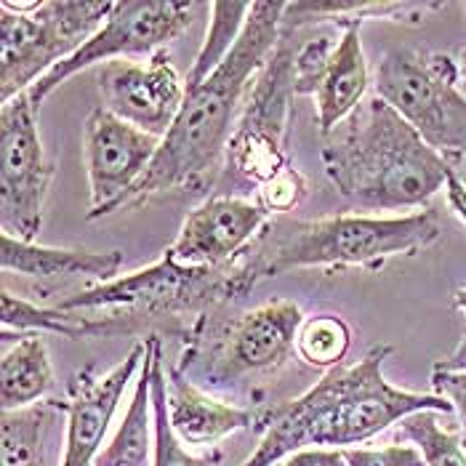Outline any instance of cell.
Wrapping results in <instances>:
<instances>
[{
    "mask_svg": "<svg viewBox=\"0 0 466 466\" xmlns=\"http://www.w3.org/2000/svg\"><path fill=\"white\" fill-rule=\"evenodd\" d=\"M288 3L264 0L253 3L246 30L227 56V62L198 88L187 91L171 131L163 137L160 149L142 181L112 206L86 214L88 221L123 211H137L157 195L195 189L211 181L240 123L253 80L264 70L267 59L280 43V27Z\"/></svg>",
    "mask_w": 466,
    "mask_h": 466,
    "instance_id": "1",
    "label": "cell"
},
{
    "mask_svg": "<svg viewBox=\"0 0 466 466\" xmlns=\"http://www.w3.org/2000/svg\"><path fill=\"white\" fill-rule=\"evenodd\" d=\"M392 347L379 344L355 365H339L301 397L288 400L264 416V431L243 466H275L307 448H352L413 413H453L440 395L392 387L384 362Z\"/></svg>",
    "mask_w": 466,
    "mask_h": 466,
    "instance_id": "2",
    "label": "cell"
},
{
    "mask_svg": "<svg viewBox=\"0 0 466 466\" xmlns=\"http://www.w3.org/2000/svg\"><path fill=\"white\" fill-rule=\"evenodd\" d=\"M325 177L365 211L424 208L453 168L376 94L323 137Z\"/></svg>",
    "mask_w": 466,
    "mask_h": 466,
    "instance_id": "3",
    "label": "cell"
},
{
    "mask_svg": "<svg viewBox=\"0 0 466 466\" xmlns=\"http://www.w3.org/2000/svg\"><path fill=\"white\" fill-rule=\"evenodd\" d=\"M440 214L424 208L408 216L339 214L315 221L278 218L267 224L243 264L229 272V293L240 296L258 280L312 267H384L392 256H413L440 240Z\"/></svg>",
    "mask_w": 466,
    "mask_h": 466,
    "instance_id": "4",
    "label": "cell"
},
{
    "mask_svg": "<svg viewBox=\"0 0 466 466\" xmlns=\"http://www.w3.org/2000/svg\"><path fill=\"white\" fill-rule=\"evenodd\" d=\"M459 62L413 48L390 51L373 72L384 99L453 168H466V96L459 91Z\"/></svg>",
    "mask_w": 466,
    "mask_h": 466,
    "instance_id": "5",
    "label": "cell"
},
{
    "mask_svg": "<svg viewBox=\"0 0 466 466\" xmlns=\"http://www.w3.org/2000/svg\"><path fill=\"white\" fill-rule=\"evenodd\" d=\"M115 3L40 0L35 11L0 8V105L27 94L99 33Z\"/></svg>",
    "mask_w": 466,
    "mask_h": 466,
    "instance_id": "6",
    "label": "cell"
},
{
    "mask_svg": "<svg viewBox=\"0 0 466 466\" xmlns=\"http://www.w3.org/2000/svg\"><path fill=\"white\" fill-rule=\"evenodd\" d=\"M198 3L187 0H123L115 3L107 22L91 35L70 59L59 62L43 80L27 91L33 105L40 107L75 72L99 67L128 56H155L192 25Z\"/></svg>",
    "mask_w": 466,
    "mask_h": 466,
    "instance_id": "7",
    "label": "cell"
},
{
    "mask_svg": "<svg viewBox=\"0 0 466 466\" xmlns=\"http://www.w3.org/2000/svg\"><path fill=\"white\" fill-rule=\"evenodd\" d=\"M293 96V51L280 46L253 80L251 94L227 149V171L243 184L264 187L288 171L286 134Z\"/></svg>",
    "mask_w": 466,
    "mask_h": 466,
    "instance_id": "8",
    "label": "cell"
},
{
    "mask_svg": "<svg viewBox=\"0 0 466 466\" xmlns=\"http://www.w3.org/2000/svg\"><path fill=\"white\" fill-rule=\"evenodd\" d=\"M54 181V163L46 157L37 107L30 94L0 105V221L3 235L35 243L43 208Z\"/></svg>",
    "mask_w": 466,
    "mask_h": 466,
    "instance_id": "9",
    "label": "cell"
},
{
    "mask_svg": "<svg viewBox=\"0 0 466 466\" xmlns=\"http://www.w3.org/2000/svg\"><path fill=\"white\" fill-rule=\"evenodd\" d=\"M96 86L102 107L160 142L171 131L187 99L184 80L166 51H157L147 62L115 59L99 65Z\"/></svg>",
    "mask_w": 466,
    "mask_h": 466,
    "instance_id": "10",
    "label": "cell"
},
{
    "mask_svg": "<svg viewBox=\"0 0 466 466\" xmlns=\"http://www.w3.org/2000/svg\"><path fill=\"white\" fill-rule=\"evenodd\" d=\"M267 224L269 211L258 200L211 195L187 214L166 258L184 269H218L248 251Z\"/></svg>",
    "mask_w": 466,
    "mask_h": 466,
    "instance_id": "11",
    "label": "cell"
},
{
    "mask_svg": "<svg viewBox=\"0 0 466 466\" xmlns=\"http://www.w3.org/2000/svg\"><path fill=\"white\" fill-rule=\"evenodd\" d=\"M157 149V137L134 128L131 123L115 117L109 109H91L83 123V157L91 184L88 214L107 208L126 192H131L149 171Z\"/></svg>",
    "mask_w": 466,
    "mask_h": 466,
    "instance_id": "12",
    "label": "cell"
},
{
    "mask_svg": "<svg viewBox=\"0 0 466 466\" xmlns=\"http://www.w3.org/2000/svg\"><path fill=\"white\" fill-rule=\"evenodd\" d=\"M304 320L301 307L290 299H275L243 315L229 325L227 339L208 368L211 384H229L280 368L293 355Z\"/></svg>",
    "mask_w": 466,
    "mask_h": 466,
    "instance_id": "13",
    "label": "cell"
},
{
    "mask_svg": "<svg viewBox=\"0 0 466 466\" xmlns=\"http://www.w3.org/2000/svg\"><path fill=\"white\" fill-rule=\"evenodd\" d=\"M147 358V344H137L105 376H80L70 387L67 402V434H65V456L59 466H94L112 416L126 395L137 370H142Z\"/></svg>",
    "mask_w": 466,
    "mask_h": 466,
    "instance_id": "14",
    "label": "cell"
},
{
    "mask_svg": "<svg viewBox=\"0 0 466 466\" xmlns=\"http://www.w3.org/2000/svg\"><path fill=\"white\" fill-rule=\"evenodd\" d=\"M168 416L181 442L195 448H216L224 437L253 424L251 410L216 400L179 370H168Z\"/></svg>",
    "mask_w": 466,
    "mask_h": 466,
    "instance_id": "15",
    "label": "cell"
},
{
    "mask_svg": "<svg viewBox=\"0 0 466 466\" xmlns=\"http://www.w3.org/2000/svg\"><path fill=\"white\" fill-rule=\"evenodd\" d=\"M0 267L25 278H94L99 283H112L123 269V253L51 248L0 235Z\"/></svg>",
    "mask_w": 466,
    "mask_h": 466,
    "instance_id": "16",
    "label": "cell"
},
{
    "mask_svg": "<svg viewBox=\"0 0 466 466\" xmlns=\"http://www.w3.org/2000/svg\"><path fill=\"white\" fill-rule=\"evenodd\" d=\"M368 86H370V70L365 62L360 27H344V33L336 43L330 67L315 94L318 126L323 137H328L333 128H339L365 102Z\"/></svg>",
    "mask_w": 466,
    "mask_h": 466,
    "instance_id": "17",
    "label": "cell"
},
{
    "mask_svg": "<svg viewBox=\"0 0 466 466\" xmlns=\"http://www.w3.org/2000/svg\"><path fill=\"white\" fill-rule=\"evenodd\" d=\"M440 3H410V0H299L288 3L283 25L307 27L315 22H336L344 27H360L362 22H402V25H421L431 11H440Z\"/></svg>",
    "mask_w": 466,
    "mask_h": 466,
    "instance_id": "18",
    "label": "cell"
},
{
    "mask_svg": "<svg viewBox=\"0 0 466 466\" xmlns=\"http://www.w3.org/2000/svg\"><path fill=\"white\" fill-rule=\"evenodd\" d=\"M54 387V365L43 336L30 333L5 350L0 360V405L3 410H22L37 405Z\"/></svg>",
    "mask_w": 466,
    "mask_h": 466,
    "instance_id": "19",
    "label": "cell"
},
{
    "mask_svg": "<svg viewBox=\"0 0 466 466\" xmlns=\"http://www.w3.org/2000/svg\"><path fill=\"white\" fill-rule=\"evenodd\" d=\"M0 320H3V336L59 333L65 339H88V336H115L120 330H128V325L115 320V318L91 323L86 318L70 315L62 307H56V309L37 307L22 296H14L11 290L0 293Z\"/></svg>",
    "mask_w": 466,
    "mask_h": 466,
    "instance_id": "20",
    "label": "cell"
},
{
    "mask_svg": "<svg viewBox=\"0 0 466 466\" xmlns=\"http://www.w3.org/2000/svg\"><path fill=\"white\" fill-rule=\"evenodd\" d=\"M147 362H149V387H152V416H155V451L152 466H218L221 451L211 448L203 456H192L179 434L171 427L168 416V370L163 362V344L157 336H149L147 341Z\"/></svg>",
    "mask_w": 466,
    "mask_h": 466,
    "instance_id": "21",
    "label": "cell"
},
{
    "mask_svg": "<svg viewBox=\"0 0 466 466\" xmlns=\"http://www.w3.org/2000/svg\"><path fill=\"white\" fill-rule=\"evenodd\" d=\"M152 451H155V416H152L149 362L144 358L128 410L120 427L109 437L107 445L102 448L94 466H149Z\"/></svg>",
    "mask_w": 466,
    "mask_h": 466,
    "instance_id": "22",
    "label": "cell"
},
{
    "mask_svg": "<svg viewBox=\"0 0 466 466\" xmlns=\"http://www.w3.org/2000/svg\"><path fill=\"white\" fill-rule=\"evenodd\" d=\"M56 405L37 402L22 410H3L0 419V466H43L46 440Z\"/></svg>",
    "mask_w": 466,
    "mask_h": 466,
    "instance_id": "23",
    "label": "cell"
},
{
    "mask_svg": "<svg viewBox=\"0 0 466 466\" xmlns=\"http://www.w3.org/2000/svg\"><path fill=\"white\" fill-rule=\"evenodd\" d=\"M251 8L253 3H211V25L192 67L187 72V80H184L187 91L203 86L227 62V56L232 54V48L238 46V40L246 30Z\"/></svg>",
    "mask_w": 466,
    "mask_h": 466,
    "instance_id": "24",
    "label": "cell"
},
{
    "mask_svg": "<svg viewBox=\"0 0 466 466\" xmlns=\"http://www.w3.org/2000/svg\"><path fill=\"white\" fill-rule=\"evenodd\" d=\"M350 347H352V330L339 315L307 318L296 341L299 358L312 368H328V370L344 365Z\"/></svg>",
    "mask_w": 466,
    "mask_h": 466,
    "instance_id": "25",
    "label": "cell"
},
{
    "mask_svg": "<svg viewBox=\"0 0 466 466\" xmlns=\"http://www.w3.org/2000/svg\"><path fill=\"white\" fill-rule=\"evenodd\" d=\"M440 413L424 410L402 419L397 424V434L413 442L427 466H466V451L461 437L456 431L440 427Z\"/></svg>",
    "mask_w": 466,
    "mask_h": 466,
    "instance_id": "26",
    "label": "cell"
},
{
    "mask_svg": "<svg viewBox=\"0 0 466 466\" xmlns=\"http://www.w3.org/2000/svg\"><path fill=\"white\" fill-rule=\"evenodd\" d=\"M336 43L330 35H320L315 40H307L296 54H293V94L301 96H315L325 72L330 67Z\"/></svg>",
    "mask_w": 466,
    "mask_h": 466,
    "instance_id": "27",
    "label": "cell"
},
{
    "mask_svg": "<svg viewBox=\"0 0 466 466\" xmlns=\"http://www.w3.org/2000/svg\"><path fill=\"white\" fill-rule=\"evenodd\" d=\"M304 195H307V181H304V177L296 168H288L280 177H275L269 184H264L258 189V203L269 214L272 211H280L283 214V211L296 208L304 200Z\"/></svg>",
    "mask_w": 466,
    "mask_h": 466,
    "instance_id": "28",
    "label": "cell"
},
{
    "mask_svg": "<svg viewBox=\"0 0 466 466\" xmlns=\"http://www.w3.org/2000/svg\"><path fill=\"white\" fill-rule=\"evenodd\" d=\"M350 466H427L416 445H387V448H347Z\"/></svg>",
    "mask_w": 466,
    "mask_h": 466,
    "instance_id": "29",
    "label": "cell"
},
{
    "mask_svg": "<svg viewBox=\"0 0 466 466\" xmlns=\"http://www.w3.org/2000/svg\"><path fill=\"white\" fill-rule=\"evenodd\" d=\"M431 395L445 397L453 410L459 413L461 421V434L466 442V373H442L431 370Z\"/></svg>",
    "mask_w": 466,
    "mask_h": 466,
    "instance_id": "30",
    "label": "cell"
},
{
    "mask_svg": "<svg viewBox=\"0 0 466 466\" xmlns=\"http://www.w3.org/2000/svg\"><path fill=\"white\" fill-rule=\"evenodd\" d=\"M283 466H350L341 448H307L288 456Z\"/></svg>",
    "mask_w": 466,
    "mask_h": 466,
    "instance_id": "31",
    "label": "cell"
},
{
    "mask_svg": "<svg viewBox=\"0 0 466 466\" xmlns=\"http://www.w3.org/2000/svg\"><path fill=\"white\" fill-rule=\"evenodd\" d=\"M445 192H448V206L453 208V214L459 216L466 224V184L461 181V177L453 171L451 179L445 184Z\"/></svg>",
    "mask_w": 466,
    "mask_h": 466,
    "instance_id": "32",
    "label": "cell"
},
{
    "mask_svg": "<svg viewBox=\"0 0 466 466\" xmlns=\"http://www.w3.org/2000/svg\"><path fill=\"white\" fill-rule=\"evenodd\" d=\"M431 370H442V373H466V330L461 333L456 350L448 358L437 360Z\"/></svg>",
    "mask_w": 466,
    "mask_h": 466,
    "instance_id": "33",
    "label": "cell"
},
{
    "mask_svg": "<svg viewBox=\"0 0 466 466\" xmlns=\"http://www.w3.org/2000/svg\"><path fill=\"white\" fill-rule=\"evenodd\" d=\"M453 304H456V307H459V309H461V312L466 315V288H459V290H456V296H453Z\"/></svg>",
    "mask_w": 466,
    "mask_h": 466,
    "instance_id": "34",
    "label": "cell"
},
{
    "mask_svg": "<svg viewBox=\"0 0 466 466\" xmlns=\"http://www.w3.org/2000/svg\"><path fill=\"white\" fill-rule=\"evenodd\" d=\"M459 75H461V80H466V51L461 54V59H459Z\"/></svg>",
    "mask_w": 466,
    "mask_h": 466,
    "instance_id": "35",
    "label": "cell"
},
{
    "mask_svg": "<svg viewBox=\"0 0 466 466\" xmlns=\"http://www.w3.org/2000/svg\"><path fill=\"white\" fill-rule=\"evenodd\" d=\"M464 8H466V5H464Z\"/></svg>",
    "mask_w": 466,
    "mask_h": 466,
    "instance_id": "36",
    "label": "cell"
}]
</instances>
